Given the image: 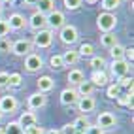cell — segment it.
<instances>
[{
    "mask_svg": "<svg viewBox=\"0 0 134 134\" xmlns=\"http://www.w3.org/2000/svg\"><path fill=\"white\" fill-rule=\"evenodd\" d=\"M100 43H102L106 49H111L115 43H119V42H117V36H115L113 32H102V36H100Z\"/></svg>",
    "mask_w": 134,
    "mask_h": 134,
    "instance_id": "19",
    "label": "cell"
},
{
    "mask_svg": "<svg viewBox=\"0 0 134 134\" xmlns=\"http://www.w3.org/2000/svg\"><path fill=\"white\" fill-rule=\"evenodd\" d=\"M8 21V26H10V30H21L26 26V19L21 15V13H12L10 15V19H6Z\"/></svg>",
    "mask_w": 134,
    "mask_h": 134,
    "instance_id": "14",
    "label": "cell"
},
{
    "mask_svg": "<svg viewBox=\"0 0 134 134\" xmlns=\"http://www.w3.org/2000/svg\"><path fill=\"white\" fill-rule=\"evenodd\" d=\"M64 13L62 12H59V10H53V12H49L47 15H46V25L49 26V30H57V29H60L62 25H64Z\"/></svg>",
    "mask_w": 134,
    "mask_h": 134,
    "instance_id": "3",
    "label": "cell"
},
{
    "mask_svg": "<svg viewBox=\"0 0 134 134\" xmlns=\"http://www.w3.org/2000/svg\"><path fill=\"white\" fill-rule=\"evenodd\" d=\"M21 125L23 129H26V127H30V125H36L38 121H36V113L34 111H25V113H21V117H19V121H17Z\"/></svg>",
    "mask_w": 134,
    "mask_h": 134,
    "instance_id": "18",
    "label": "cell"
},
{
    "mask_svg": "<svg viewBox=\"0 0 134 134\" xmlns=\"http://www.w3.org/2000/svg\"><path fill=\"white\" fill-rule=\"evenodd\" d=\"M0 15H2V6H0Z\"/></svg>",
    "mask_w": 134,
    "mask_h": 134,
    "instance_id": "47",
    "label": "cell"
},
{
    "mask_svg": "<svg viewBox=\"0 0 134 134\" xmlns=\"http://www.w3.org/2000/svg\"><path fill=\"white\" fill-rule=\"evenodd\" d=\"M2 115H4V113H0V121H2Z\"/></svg>",
    "mask_w": 134,
    "mask_h": 134,
    "instance_id": "48",
    "label": "cell"
},
{
    "mask_svg": "<svg viewBox=\"0 0 134 134\" xmlns=\"http://www.w3.org/2000/svg\"><path fill=\"white\" fill-rule=\"evenodd\" d=\"M115 25H117V17L111 12H102L96 17V26H98L100 32H113Z\"/></svg>",
    "mask_w": 134,
    "mask_h": 134,
    "instance_id": "1",
    "label": "cell"
},
{
    "mask_svg": "<svg viewBox=\"0 0 134 134\" xmlns=\"http://www.w3.org/2000/svg\"><path fill=\"white\" fill-rule=\"evenodd\" d=\"M76 104H77V110L83 111V115H87L89 111H93L94 106H96V102H94L93 96H79V100Z\"/></svg>",
    "mask_w": 134,
    "mask_h": 134,
    "instance_id": "13",
    "label": "cell"
},
{
    "mask_svg": "<svg viewBox=\"0 0 134 134\" xmlns=\"http://www.w3.org/2000/svg\"><path fill=\"white\" fill-rule=\"evenodd\" d=\"M119 94H121V87L117 83L108 85V89H106V96H108V98H117Z\"/></svg>",
    "mask_w": 134,
    "mask_h": 134,
    "instance_id": "28",
    "label": "cell"
},
{
    "mask_svg": "<svg viewBox=\"0 0 134 134\" xmlns=\"http://www.w3.org/2000/svg\"><path fill=\"white\" fill-rule=\"evenodd\" d=\"M79 59H81V57L77 55V51H76V49H68L64 55H62V62H64V66H74Z\"/></svg>",
    "mask_w": 134,
    "mask_h": 134,
    "instance_id": "21",
    "label": "cell"
},
{
    "mask_svg": "<svg viewBox=\"0 0 134 134\" xmlns=\"http://www.w3.org/2000/svg\"><path fill=\"white\" fill-rule=\"evenodd\" d=\"M12 40L8 38H0V53H10L12 51Z\"/></svg>",
    "mask_w": 134,
    "mask_h": 134,
    "instance_id": "35",
    "label": "cell"
},
{
    "mask_svg": "<svg viewBox=\"0 0 134 134\" xmlns=\"http://www.w3.org/2000/svg\"><path fill=\"white\" fill-rule=\"evenodd\" d=\"M46 104H47V96L43 94V93H34V94L29 96V108H30L32 111L43 108Z\"/></svg>",
    "mask_w": 134,
    "mask_h": 134,
    "instance_id": "12",
    "label": "cell"
},
{
    "mask_svg": "<svg viewBox=\"0 0 134 134\" xmlns=\"http://www.w3.org/2000/svg\"><path fill=\"white\" fill-rule=\"evenodd\" d=\"M81 2L83 0H64V8L70 10V12H74V10H77V8L81 6Z\"/></svg>",
    "mask_w": 134,
    "mask_h": 134,
    "instance_id": "36",
    "label": "cell"
},
{
    "mask_svg": "<svg viewBox=\"0 0 134 134\" xmlns=\"http://www.w3.org/2000/svg\"><path fill=\"white\" fill-rule=\"evenodd\" d=\"M110 55H111V59H113V60L123 59V55H125V47H123V46H119V43H115V46L110 49Z\"/></svg>",
    "mask_w": 134,
    "mask_h": 134,
    "instance_id": "29",
    "label": "cell"
},
{
    "mask_svg": "<svg viewBox=\"0 0 134 134\" xmlns=\"http://www.w3.org/2000/svg\"><path fill=\"white\" fill-rule=\"evenodd\" d=\"M123 59H125V60H127L129 64H130V62H132V59H134V49H132V47H129V49L125 47V55H123Z\"/></svg>",
    "mask_w": 134,
    "mask_h": 134,
    "instance_id": "39",
    "label": "cell"
},
{
    "mask_svg": "<svg viewBox=\"0 0 134 134\" xmlns=\"http://www.w3.org/2000/svg\"><path fill=\"white\" fill-rule=\"evenodd\" d=\"M83 134H104V129H100L98 125H93V123H89V127L85 129Z\"/></svg>",
    "mask_w": 134,
    "mask_h": 134,
    "instance_id": "37",
    "label": "cell"
},
{
    "mask_svg": "<svg viewBox=\"0 0 134 134\" xmlns=\"http://www.w3.org/2000/svg\"><path fill=\"white\" fill-rule=\"evenodd\" d=\"M53 43V30L49 29H43V30H38L36 36H34V46L36 47H49Z\"/></svg>",
    "mask_w": 134,
    "mask_h": 134,
    "instance_id": "6",
    "label": "cell"
},
{
    "mask_svg": "<svg viewBox=\"0 0 134 134\" xmlns=\"http://www.w3.org/2000/svg\"><path fill=\"white\" fill-rule=\"evenodd\" d=\"M93 53H94L93 43H81L79 49H77V55L79 57H93Z\"/></svg>",
    "mask_w": 134,
    "mask_h": 134,
    "instance_id": "25",
    "label": "cell"
},
{
    "mask_svg": "<svg viewBox=\"0 0 134 134\" xmlns=\"http://www.w3.org/2000/svg\"><path fill=\"white\" fill-rule=\"evenodd\" d=\"M21 83H23V76L19 72L10 74V77H8V87H21Z\"/></svg>",
    "mask_w": 134,
    "mask_h": 134,
    "instance_id": "26",
    "label": "cell"
},
{
    "mask_svg": "<svg viewBox=\"0 0 134 134\" xmlns=\"http://www.w3.org/2000/svg\"><path fill=\"white\" fill-rule=\"evenodd\" d=\"M60 132H62V134H76V130H74L72 125H64V129H62Z\"/></svg>",
    "mask_w": 134,
    "mask_h": 134,
    "instance_id": "41",
    "label": "cell"
},
{
    "mask_svg": "<svg viewBox=\"0 0 134 134\" xmlns=\"http://www.w3.org/2000/svg\"><path fill=\"white\" fill-rule=\"evenodd\" d=\"M0 2H4V4H12L13 0H0Z\"/></svg>",
    "mask_w": 134,
    "mask_h": 134,
    "instance_id": "45",
    "label": "cell"
},
{
    "mask_svg": "<svg viewBox=\"0 0 134 134\" xmlns=\"http://www.w3.org/2000/svg\"><path fill=\"white\" fill-rule=\"evenodd\" d=\"M36 85H38V93H49L53 87H55V81H53V77L51 76H42L38 81H36Z\"/></svg>",
    "mask_w": 134,
    "mask_h": 134,
    "instance_id": "17",
    "label": "cell"
},
{
    "mask_svg": "<svg viewBox=\"0 0 134 134\" xmlns=\"http://www.w3.org/2000/svg\"><path fill=\"white\" fill-rule=\"evenodd\" d=\"M79 100V96L76 93V89L74 87H66L64 91L60 93V104H64V106H72Z\"/></svg>",
    "mask_w": 134,
    "mask_h": 134,
    "instance_id": "11",
    "label": "cell"
},
{
    "mask_svg": "<svg viewBox=\"0 0 134 134\" xmlns=\"http://www.w3.org/2000/svg\"><path fill=\"white\" fill-rule=\"evenodd\" d=\"M43 134H62L60 130H57V129H51V130H47V132H43Z\"/></svg>",
    "mask_w": 134,
    "mask_h": 134,
    "instance_id": "43",
    "label": "cell"
},
{
    "mask_svg": "<svg viewBox=\"0 0 134 134\" xmlns=\"http://www.w3.org/2000/svg\"><path fill=\"white\" fill-rule=\"evenodd\" d=\"M96 125L100 129H111V127H115L117 125V119H115V115L113 113H110V111H102L100 115H98V119H96Z\"/></svg>",
    "mask_w": 134,
    "mask_h": 134,
    "instance_id": "9",
    "label": "cell"
},
{
    "mask_svg": "<svg viewBox=\"0 0 134 134\" xmlns=\"http://www.w3.org/2000/svg\"><path fill=\"white\" fill-rule=\"evenodd\" d=\"M42 66H43V60H42L40 55H36V53H29V55L25 57V70L26 72H30V74L40 72Z\"/></svg>",
    "mask_w": 134,
    "mask_h": 134,
    "instance_id": "4",
    "label": "cell"
},
{
    "mask_svg": "<svg viewBox=\"0 0 134 134\" xmlns=\"http://www.w3.org/2000/svg\"><path fill=\"white\" fill-rule=\"evenodd\" d=\"M8 32H10V26H8V21L0 17V38H6Z\"/></svg>",
    "mask_w": 134,
    "mask_h": 134,
    "instance_id": "38",
    "label": "cell"
},
{
    "mask_svg": "<svg viewBox=\"0 0 134 134\" xmlns=\"http://www.w3.org/2000/svg\"><path fill=\"white\" fill-rule=\"evenodd\" d=\"M117 102L121 106H130V108H132V89H129L127 94H119L117 96Z\"/></svg>",
    "mask_w": 134,
    "mask_h": 134,
    "instance_id": "27",
    "label": "cell"
},
{
    "mask_svg": "<svg viewBox=\"0 0 134 134\" xmlns=\"http://www.w3.org/2000/svg\"><path fill=\"white\" fill-rule=\"evenodd\" d=\"M83 79H85V76H83V72L79 68H74V70L68 72V83L70 85H77L79 81H83Z\"/></svg>",
    "mask_w": 134,
    "mask_h": 134,
    "instance_id": "23",
    "label": "cell"
},
{
    "mask_svg": "<svg viewBox=\"0 0 134 134\" xmlns=\"http://www.w3.org/2000/svg\"><path fill=\"white\" fill-rule=\"evenodd\" d=\"M89 81L94 87H104V85H108V74H106V70H93Z\"/></svg>",
    "mask_w": 134,
    "mask_h": 134,
    "instance_id": "15",
    "label": "cell"
},
{
    "mask_svg": "<svg viewBox=\"0 0 134 134\" xmlns=\"http://www.w3.org/2000/svg\"><path fill=\"white\" fill-rule=\"evenodd\" d=\"M0 134H6V130H4V127H0Z\"/></svg>",
    "mask_w": 134,
    "mask_h": 134,
    "instance_id": "46",
    "label": "cell"
},
{
    "mask_svg": "<svg viewBox=\"0 0 134 134\" xmlns=\"http://www.w3.org/2000/svg\"><path fill=\"white\" fill-rule=\"evenodd\" d=\"M29 26L32 30H43V29H47V25H46V15L40 13V12H34L30 15V19H29Z\"/></svg>",
    "mask_w": 134,
    "mask_h": 134,
    "instance_id": "10",
    "label": "cell"
},
{
    "mask_svg": "<svg viewBox=\"0 0 134 134\" xmlns=\"http://www.w3.org/2000/svg\"><path fill=\"white\" fill-rule=\"evenodd\" d=\"M49 66H51L53 70H60L62 66H64V62H62V55H51Z\"/></svg>",
    "mask_w": 134,
    "mask_h": 134,
    "instance_id": "30",
    "label": "cell"
},
{
    "mask_svg": "<svg viewBox=\"0 0 134 134\" xmlns=\"http://www.w3.org/2000/svg\"><path fill=\"white\" fill-rule=\"evenodd\" d=\"M59 36H60L62 43H66V46H74V43L79 40V32H77V29L74 25H62Z\"/></svg>",
    "mask_w": 134,
    "mask_h": 134,
    "instance_id": "2",
    "label": "cell"
},
{
    "mask_svg": "<svg viewBox=\"0 0 134 134\" xmlns=\"http://www.w3.org/2000/svg\"><path fill=\"white\" fill-rule=\"evenodd\" d=\"M8 77H10V74H8V72H0V89L8 87Z\"/></svg>",
    "mask_w": 134,
    "mask_h": 134,
    "instance_id": "40",
    "label": "cell"
},
{
    "mask_svg": "<svg viewBox=\"0 0 134 134\" xmlns=\"http://www.w3.org/2000/svg\"><path fill=\"white\" fill-rule=\"evenodd\" d=\"M4 130H6V134H23L25 129H23L17 121H10V123L4 127Z\"/></svg>",
    "mask_w": 134,
    "mask_h": 134,
    "instance_id": "24",
    "label": "cell"
},
{
    "mask_svg": "<svg viewBox=\"0 0 134 134\" xmlns=\"http://www.w3.org/2000/svg\"><path fill=\"white\" fill-rule=\"evenodd\" d=\"M72 127H74L76 134H83L85 129L89 127V119H87V115H81V117H77V119L72 123Z\"/></svg>",
    "mask_w": 134,
    "mask_h": 134,
    "instance_id": "22",
    "label": "cell"
},
{
    "mask_svg": "<svg viewBox=\"0 0 134 134\" xmlns=\"http://www.w3.org/2000/svg\"><path fill=\"white\" fill-rule=\"evenodd\" d=\"M17 98L12 96V94H6L0 98V113H13L17 110Z\"/></svg>",
    "mask_w": 134,
    "mask_h": 134,
    "instance_id": "8",
    "label": "cell"
},
{
    "mask_svg": "<svg viewBox=\"0 0 134 134\" xmlns=\"http://www.w3.org/2000/svg\"><path fill=\"white\" fill-rule=\"evenodd\" d=\"M93 91H94V85L89 81V79H83L76 85V93L77 96H93Z\"/></svg>",
    "mask_w": 134,
    "mask_h": 134,
    "instance_id": "16",
    "label": "cell"
},
{
    "mask_svg": "<svg viewBox=\"0 0 134 134\" xmlns=\"http://www.w3.org/2000/svg\"><path fill=\"white\" fill-rule=\"evenodd\" d=\"M46 130H43L40 125L36 123V125H30V127H26L25 130H23V134H43Z\"/></svg>",
    "mask_w": 134,
    "mask_h": 134,
    "instance_id": "34",
    "label": "cell"
},
{
    "mask_svg": "<svg viewBox=\"0 0 134 134\" xmlns=\"http://www.w3.org/2000/svg\"><path fill=\"white\" fill-rule=\"evenodd\" d=\"M129 70H130V64H129L125 59L111 60V64H110V72H111L113 77H123V76H127Z\"/></svg>",
    "mask_w": 134,
    "mask_h": 134,
    "instance_id": "5",
    "label": "cell"
},
{
    "mask_svg": "<svg viewBox=\"0 0 134 134\" xmlns=\"http://www.w3.org/2000/svg\"><path fill=\"white\" fill-rule=\"evenodd\" d=\"M85 2H87V4H96L98 0H85Z\"/></svg>",
    "mask_w": 134,
    "mask_h": 134,
    "instance_id": "44",
    "label": "cell"
},
{
    "mask_svg": "<svg viewBox=\"0 0 134 134\" xmlns=\"http://www.w3.org/2000/svg\"><path fill=\"white\" fill-rule=\"evenodd\" d=\"M23 2H25L26 6H36V2H38V0H23Z\"/></svg>",
    "mask_w": 134,
    "mask_h": 134,
    "instance_id": "42",
    "label": "cell"
},
{
    "mask_svg": "<svg viewBox=\"0 0 134 134\" xmlns=\"http://www.w3.org/2000/svg\"><path fill=\"white\" fill-rule=\"evenodd\" d=\"M36 8H38L36 12H40V13H43V15H47L49 12L55 10V0H38V2H36Z\"/></svg>",
    "mask_w": 134,
    "mask_h": 134,
    "instance_id": "20",
    "label": "cell"
},
{
    "mask_svg": "<svg viewBox=\"0 0 134 134\" xmlns=\"http://www.w3.org/2000/svg\"><path fill=\"white\" fill-rule=\"evenodd\" d=\"M117 85L121 87V89H132V77H129V76H123V77H119V81H117Z\"/></svg>",
    "mask_w": 134,
    "mask_h": 134,
    "instance_id": "33",
    "label": "cell"
},
{
    "mask_svg": "<svg viewBox=\"0 0 134 134\" xmlns=\"http://www.w3.org/2000/svg\"><path fill=\"white\" fill-rule=\"evenodd\" d=\"M119 4H121V0H102V8L106 12H111L115 8H119Z\"/></svg>",
    "mask_w": 134,
    "mask_h": 134,
    "instance_id": "32",
    "label": "cell"
},
{
    "mask_svg": "<svg viewBox=\"0 0 134 134\" xmlns=\"http://www.w3.org/2000/svg\"><path fill=\"white\" fill-rule=\"evenodd\" d=\"M12 53H15L17 57H26L29 53H32V43L29 40H17L12 43Z\"/></svg>",
    "mask_w": 134,
    "mask_h": 134,
    "instance_id": "7",
    "label": "cell"
},
{
    "mask_svg": "<svg viewBox=\"0 0 134 134\" xmlns=\"http://www.w3.org/2000/svg\"><path fill=\"white\" fill-rule=\"evenodd\" d=\"M89 64L93 66V70H104L106 66H108L102 57H91V62H89Z\"/></svg>",
    "mask_w": 134,
    "mask_h": 134,
    "instance_id": "31",
    "label": "cell"
}]
</instances>
